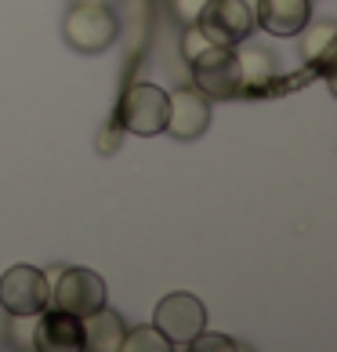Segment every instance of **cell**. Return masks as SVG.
<instances>
[{
	"mask_svg": "<svg viewBox=\"0 0 337 352\" xmlns=\"http://www.w3.org/2000/svg\"><path fill=\"white\" fill-rule=\"evenodd\" d=\"M116 33H120V19H116L113 4H84L73 0V8L62 19V36L73 51L84 55H98V51L113 47Z\"/></svg>",
	"mask_w": 337,
	"mask_h": 352,
	"instance_id": "1",
	"label": "cell"
},
{
	"mask_svg": "<svg viewBox=\"0 0 337 352\" xmlns=\"http://www.w3.org/2000/svg\"><path fill=\"white\" fill-rule=\"evenodd\" d=\"M196 25L211 44L236 47L257 30V0H207Z\"/></svg>",
	"mask_w": 337,
	"mask_h": 352,
	"instance_id": "2",
	"label": "cell"
},
{
	"mask_svg": "<svg viewBox=\"0 0 337 352\" xmlns=\"http://www.w3.org/2000/svg\"><path fill=\"white\" fill-rule=\"evenodd\" d=\"M167 113H171V95L163 87L131 84L124 102H120V109H116V120H120L124 131H131L138 138H152V135H163Z\"/></svg>",
	"mask_w": 337,
	"mask_h": 352,
	"instance_id": "3",
	"label": "cell"
},
{
	"mask_svg": "<svg viewBox=\"0 0 337 352\" xmlns=\"http://www.w3.org/2000/svg\"><path fill=\"white\" fill-rule=\"evenodd\" d=\"M55 287H51V305L62 309V312H73V316H87L109 302V291H106V280L98 276L95 269H84V265H62L55 272Z\"/></svg>",
	"mask_w": 337,
	"mask_h": 352,
	"instance_id": "4",
	"label": "cell"
},
{
	"mask_svg": "<svg viewBox=\"0 0 337 352\" xmlns=\"http://www.w3.org/2000/svg\"><path fill=\"white\" fill-rule=\"evenodd\" d=\"M51 305V283L33 265H11L0 276V309L8 316H36Z\"/></svg>",
	"mask_w": 337,
	"mask_h": 352,
	"instance_id": "5",
	"label": "cell"
},
{
	"mask_svg": "<svg viewBox=\"0 0 337 352\" xmlns=\"http://www.w3.org/2000/svg\"><path fill=\"white\" fill-rule=\"evenodd\" d=\"M152 327H156L167 342H171V349H189L192 338L207 327V309H203V302H200L196 294L174 291V294L160 298Z\"/></svg>",
	"mask_w": 337,
	"mask_h": 352,
	"instance_id": "6",
	"label": "cell"
},
{
	"mask_svg": "<svg viewBox=\"0 0 337 352\" xmlns=\"http://www.w3.org/2000/svg\"><path fill=\"white\" fill-rule=\"evenodd\" d=\"M192 80L207 98H236L240 95V62L236 47L211 44L203 55L192 58Z\"/></svg>",
	"mask_w": 337,
	"mask_h": 352,
	"instance_id": "7",
	"label": "cell"
},
{
	"mask_svg": "<svg viewBox=\"0 0 337 352\" xmlns=\"http://www.w3.org/2000/svg\"><path fill=\"white\" fill-rule=\"evenodd\" d=\"M33 349L40 352H84V320L62 309H44L36 312V331H33Z\"/></svg>",
	"mask_w": 337,
	"mask_h": 352,
	"instance_id": "8",
	"label": "cell"
},
{
	"mask_svg": "<svg viewBox=\"0 0 337 352\" xmlns=\"http://www.w3.org/2000/svg\"><path fill=\"white\" fill-rule=\"evenodd\" d=\"M207 124H211V98L200 87H178L171 95V113H167L163 131L189 142V138H200L207 131Z\"/></svg>",
	"mask_w": 337,
	"mask_h": 352,
	"instance_id": "9",
	"label": "cell"
},
{
	"mask_svg": "<svg viewBox=\"0 0 337 352\" xmlns=\"http://www.w3.org/2000/svg\"><path fill=\"white\" fill-rule=\"evenodd\" d=\"M312 19V0H257V25L272 36H297Z\"/></svg>",
	"mask_w": 337,
	"mask_h": 352,
	"instance_id": "10",
	"label": "cell"
},
{
	"mask_svg": "<svg viewBox=\"0 0 337 352\" xmlns=\"http://www.w3.org/2000/svg\"><path fill=\"white\" fill-rule=\"evenodd\" d=\"M84 320V349L87 352H120L124 345V316L120 312H113V309H95V312H87Z\"/></svg>",
	"mask_w": 337,
	"mask_h": 352,
	"instance_id": "11",
	"label": "cell"
},
{
	"mask_svg": "<svg viewBox=\"0 0 337 352\" xmlns=\"http://www.w3.org/2000/svg\"><path fill=\"white\" fill-rule=\"evenodd\" d=\"M236 62H240V95H262L268 91L272 76H276V58L265 47L254 44H236Z\"/></svg>",
	"mask_w": 337,
	"mask_h": 352,
	"instance_id": "12",
	"label": "cell"
},
{
	"mask_svg": "<svg viewBox=\"0 0 337 352\" xmlns=\"http://www.w3.org/2000/svg\"><path fill=\"white\" fill-rule=\"evenodd\" d=\"M337 51V25L334 22H312L308 19V25L301 30V58L308 62V66H330Z\"/></svg>",
	"mask_w": 337,
	"mask_h": 352,
	"instance_id": "13",
	"label": "cell"
},
{
	"mask_svg": "<svg viewBox=\"0 0 337 352\" xmlns=\"http://www.w3.org/2000/svg\"><path fill=\"white\" fill-rule=\"evenodd\" d=\"M124 352H171V342L156 327H135L124 334Z\"/></svg>",
	"mask_w": 337,
	"mask_h": 352,
	"instance_id": "14",
	"label": "cell"
},
{
	"mask_svg": "<svg viewBox=\"0 0 337 352\" xmlns=\"http://www.w3.org/2000/svg\"><path fill=\"white\" fill-rule=\"evenodd\" d=\"M189 349H196V352H240V349H247L243 342H236V338H229V334H196L189 342Z\"/></svg>",
	"mask_w": 337,
	"mask_h": 352,
	"instance_id": "15",
	"label": "cell"
},
{
	"mask_svg": "<svg viewBox=\"0 0 337 352\" xmlns=\"http://www.w3.org/2000/svg\"><path fill=\"white\" fill-rule=\"evenodd\" d=\"M207 47H211V41L203 36V30H200V25H196V22H192V25H185V33H181V55H185V58L192 62L196 55H203Z\"/></svg>",
	"mask_w": 337,
	"mask_h": 352,
	"instance_id": "16",
	"label": "cell"
},
{
	"mask_svg": "<svg viewBox=\"0 0 337 352\" xmlns=\"http://www.w3.org/2000/svg\"><path fill=\"white\" fill-rule=\"evenodd\" d=\"M203 4L207 0H174V15L185 22V25H192L200 19V11H203Z\"/></svg>",
	"mask_w": 337,
	"mask_h": 352,
	"instance_id": "17",
	"label": "cell"
},
{
	"mask_svg": "<svg viewBox=\"0 0 337 352\" xmlns=\"http://www.w3.org/2000/svg\"><path fill=\"white\" fill-rule=\"evenodd\" d=\"M8 334H11V316H8L4 309H0V345L8 342Z\"/></svg>",
	"mask_w": 337,
	"mask_h": 352,
	"instance_id": "18",
	"label": "cell"
},
{
	"mask_svg": "<svg viewBox=\"0 0 337 352\" xmlns=\"http://www.w3.org/2000/svg\"><path fill=\"white\" fill-rule=\"evenodd\" d=\"M84 4H113V0H84Z\"/></svg>",
	"mask_w": 337,
	"mask_h": 352,
	"instance_id": "19",
	"label": "cell"
}]
</instances>
